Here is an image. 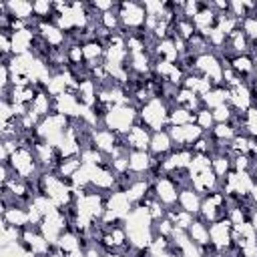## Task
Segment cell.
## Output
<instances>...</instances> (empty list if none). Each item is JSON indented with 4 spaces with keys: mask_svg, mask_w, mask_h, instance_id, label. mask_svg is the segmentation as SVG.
Instances as JSON below:
<instances>
[{
    "mask_svg": "<svg viewBox=\"0 0 257 257\" xmlns=\"http://www.w3.org/2000/svg\"><path fill=\"white\" fill-rule=\"evenodd\" d=\"M169 110L171 106L163 98H151L139 108V122L145 124L151 133L167 131L169 126Z\"/></svg>",
    "mask_w": 257,
    "mask_h": 257,
    "instance_id": "1",
    "label": "cell"
},
{
    "mask_svg": "<svg viewBox=\"0 0 257 257\" xmlns=\"http://www.w3.org/2000/svg\"><path fill=\"white\" fill-rule=\"evenodd\" d=\"M137 122H139V108L135 104H116V106H110V110L106 112L102 126L124 137L128 128Z\"/></svg>",
    "mask_w": 257,
    "mask_h": 257,
    "instance_id": "2",
    "label": "cell"
},
{
    "mask_svg": "<svg viewBox=\"0 0 257 257\" xmlns=\"http://www.w3.org/2000/svg\"><path fill=\"white\" fill-rule=\"evenodd\" d=\"M116 12L120 16V24L122 30L126 32H139L145 30V20H147V12L143 2H116Z\"/></svg>",
    "mask_w": 257,
    "mask_h": 257,
    "instance_id": "3",
    "label": "cell"
},
{
    "mask_svg": "<svg viewBox=\"0 0 257 257\" xmlns=\"http://www.w3.org/2000/svg\"><path fill=\"white\" fill-rule=\"evenodd\" d=\"M153 191L155 197L167 207V209H175L177 207V199H179V191L181 187L167 175H161L155 183H153Z\"/></svg>",
    "mask_w": 257,
    "mask_h": 257,
    "instance_id": "4",
    "label": "cell"
},
{
    "mask_svg": "<svg viewBox=\"0 0 257 257\" xmlns=\"http://www.w3.org/2000/svg\"><path fill=\"white\" fill-rule=\"evenodd\" d=\"M231 231H233V225L231 221L225 217L221 221H215V223H209V239H211V245L217 249V251H229L233 247V241H231Z\"/></svg>",
    "mask_w": 257,
    "mask_h": 257,
    "instance_id": "5",
    "label": "cell"
},
{
    "mask_svg": "<svg viewBox=\"0 0 257 257\" xmlns=\"http://www.w3.org/2000/svg\"><path fill=\"white\" fill-rule=\"evenodd\" d=\"M36 32L50 48H66L68 44V36L52 20H36Z\"/></svg>",
    "mask_w": 257,
    "mask_h": 257,
    "instance_id": "6",
    "label": "cell"
},
{
    "mask_svg": "<svg viewBox=\"0 0 257 257\" xmlns=\"http://www.w3.org/2000/svg\"><path fill=\"white\" fill-rule=\"evenodd\" d=\"M167 133L173 139L175 147H191L197 139H201L205 135V131L201 126H197L195 122L185 124V126H173V124H169L167 126Z\"/></svg>",
    "mask_w": 257,
    "mask_h": 257,
    "instance_id": "7",
    "label": "cell"
},
{
    "mask_svg": "<svg viewBox=\"0 0 257 257\" xmlns=\"http://www.w3.org/2000/svg\"><path fill=\"white\" fill-rule=\"evenodd\" d=\"M82 108H84V104L78 100V96L74 92H64L62 96L54 98V112L64 114L70 120H78L82 114Z\"/></svg>",
    "mask_w": 257,
    "mask_h": 257,
    "instance_id": "8",
    "label": "cell"
},
{
    "mask_svg": "<svg viewBox=\"0 0 257 257\" xmlns=\"http://www.w3.org/2000/svg\"><path fill=\"white\" fill-rule=\"evenodd\" d=\"M116 175L112 173L110 167H94L92 169V179H90V189L108 195L110 191L116 189Z\"/></svg>",
    "mask_w": 257,
    "mask_h": 257,
    "instance_id": "9",
    "label": "cell"
},
{
    "mask_svg": "<svg viewBox=\"0 0 257 257\" xmlns=\"http://www.w3.org/2000/svg\"><path fill=\"white\" fill-rule=\"evenodd\" d=\"M151 137H153V133H151L145 124L137 122V124H133V126L128 128V133H126L122 139H124V143H126V147H128L131 151H149Z\"/></svg>",
    "mask_w": 257,
    "mask_h": 257,
    "instance_id": "10",
    "label": "cell"
},
{
    "mask_svg": "<svg viewBox=\"0 0 257 257\" xmlns=\"http://www.w3.org/2000/svg\"><path fill=\"white\" fill-rule=\"evenodd\" d=\"M118 143H120V135H116V133H112L104 126L92 131V147L98 149L106 157H110V153L118 147Z\"/></svg>",
    "mask_w": 257,
    "mask_h": 257,
    "instance_id": "11",
    "label": "cell"
},
{
    "mask_svg": "<svg viewBox=\"0 0 257 257\" xmlns=\"http://www.w3.org/2000/svg\"><path fill=\"white\" fill-rule=\"evenodd\" d=\"M219 183H221V179L213 173V169H207V171H203V173L191 175V187H193L201 197H205V195H209V193H213V191H219Z\"/></svg>",
    "mask_w": 257,
    "mask_h": 257,
    "instance_id": "12",
    "label": "cell"
},
{
    "mask_svg": "<svg viewBox=\"0 0 257 257\" xmlns=\"http://www.w3.org/2000/svg\"><path fill=\"white\" fill-rule=\"evenodd\" d=\"M104 207L108 209V211H112V213H116L122 221L128 217V213L133 211V203L128 201V197L124 195V191H118V189H114V191H110L106 197H104Z\"/></svg>",
    "mask_w": 257,
    "mask_h": 257,
    "instance_id": "13",
    "label": "cell"
},
{
    "mask_svg": "<svg viewBox=\"0 0 257 257\" xmlns=\"http://www.w3.org/2000/svg\"><path fill=\"white\" fill-rule=\"evenodd\" d=\"M229 104L233 106L235 112H247L253 106V94H251V88L247 82H243L235 88H229Z\"/></svg>",
    "mask_w": 257,
    "mask_h": 257,
    "instance_id": "14",
    "label": "cell"
},
{
    "mask_svg": "<svg viewBox=\"0 0 257 257\" xmlns=\"http://www.w3.org/2000/svg\"><path fill=\"white\" fill-rule=\"evenodd\" d=\"M153 165V155L149 151H128V173L137 177H147Z\"/></svg>",
    "mask_w": 257,
    "mask_h": 257,
    "instance_id": "15",
    "label": "cell"
},
{
    "mask_svg": "<svg viewBox=\"0 0 257 257\" xmlns=\"http://www.w3.org/2000/svg\"><path fill=\"white\" fill-rule=\"evenodd\" d=\"M173 151H175V143H173V139L169 137L167 131L153 133V137H151V145H149V153H151L153 157L163 159V157L171 155Z\"/></svg>",
    "mask_w": 257,
    "mask_h": 257,
    "instance_id": "16",
    "label": "cell"
},
{
    "mask_svg": "<svg viewBox=\"0 0 257 257\" xmlns=\"http://www.w3.org/2000/svg\"><path fill=\"white\" fill-rule=\"evenodd\" d=\"M203 205V197L193 189V187H183L179 191V199H177V207L183 211H189L193 215H199Z\"/></svg>",
    "mask_w": 257,
    "mask_h": 257,
    "instance_id": "17",
    "label": "cell"
},
{
    "mask_svg": "<svg viewBox=\"0 0 257 257\" xmlns=\"http://www.w3.org/2000/svg\"><path fill=\"white\" fill-rule=\"evenodd\" d=\"M28 207V205H26ZM24 205H10L6 209H2V221L12 225V227H18V229H24L30 225V219H28V209Z\"/></svg>",
    "mask_w": 257,
    "mask_h": 257,
    "instance_id": "18",
    "label": "cell"
},
{
    "mask_svg": "<svg viewBox=\"0 0 257 257\" xmlns=\"http://www.w3.org/2000/svg\"><path fill=\"white\" fill-rule=\"evenodd\" d=\"M215 24H217V12L211 8L209 2H205V6H203V8L199 10V14L193 18V26H195V30H197L199 34L207 36V32H209L211 28H215Z\"/></svg>",
    "mask_w": 257,
    "mask_h": 257,
    "instance_id": "19",
    "label": "cell"
},
{
    "mask_svg": "<svg viewBox=\"0 0 257 257\" xmlns=\"http://www.w3.org/2000/svg\"><path fill=\"white\" fill-rule=\"evenodd\" d=\"M229 66L247 82L253 74H255V66H253V56L251 54H235V56H225Z\"/></svg>",
    "mask_w": 257,
    "mask_h": 257,
    "instance_id": "20",
    "label": "cell"
},
{
    "mask_svg": "<svg viewBox=\"0 0 257 257\" xmlns=\"http://www.w3.org/2000/svg\"><path fill=\"white\" fill-rule=\"evenodd\" d=\"M191 241L197 245V247H207L211 245V239H209V223L205 219H201L199 215L195 217V221L191 223V227L187 229Z\"/></svg>",
    "mask_w": 257,
    "mask_h": 257,
    "instance_id": "21",
    "label": "cell"
},
{
    "mask_svg": "<svg viewBox=\"0 0 257 257\" xmlns=\"http://www.w3.org/2000/svg\"><path fill=\"white\" fill-rule=\"evenodd\" d=\"M6 8H8V14L12 18H18V20H24V22H34L36 20L34 18V6L28 0H8Z\"/></svg>",
    "mask_w": 257,
    "mask_h": 257,
    "instance_id": "22",
    "label": "cell"
},
{
    "mask_svg": "<svg viewBox=\"0 0 257 257\" xmlns=\"http://www.w3.org/2000/svg\"><path fill=\"white\" fill-rule=\"evenodd\" d=\"M151 187H153V183L149 181V177H147V179H135V181L124 189V195L128 197V201H131L133 205H141V203L145 201V197L151 193Z\"/></svg>",
    "mask_w": 257,
    "mask_h": 257,
    "instance_id": "23",
    "label": "cell"
},
{
    "mask_svg": "<svg viewBox=\"0 0 257 257\" xmlns=\"http://www.w3.org/2000/svg\"><path fill=\"white\" fill-rule=\"evenodd\" d=\"M30 110L34 114H38L40 118H44V116L54 112V98L44 88H38V92H36V96H34V100L30 104Z\"/></svg>",
    "mask_w": 257,
    "mask_h": 257,
    "instance_id": "24",
    "label": "cell"
},
{
    "mask_svg": "<svg viewBox=\"0 0 257 257\" xmlns=\"http://www.w3.org/2000/svg\"><path fill=\"white\" fill-rule=\"evenodd\" d=\"M96 92H98V86L96 82L88 76V78H82L80 84H78V90H76V96L78 100L84 104V106H94L98 100H96Z\"/></svg>",
    "mask_w": 257,
    "mask_h": 257,
    "instance_id": "25",
    "label": "cell"
},
{
    "mask_svg": "<svg viewBox=\"0 0 257 257\" xmlns=\"http://www.w3.org/2000/svg\"><path fill=\"white\" fill-rule=\"evenodd\" d=\"M201 100H203V106L211 108V110L221 106V104H229V88L227 86H215L205 96H201Z\"/></svg>",
    "mask_w": 257,
    "mask_h": 257,
    "instance_id": "26",
    "label": "cell"
},
{
    "mask_svg": "<svg viewBox=\"0 0 257 257\" xmlns=\"http://www.w3.org/2000/svg\"><path fill=\"white\" fill-rule=\"evenodd\" d=\"M44 90H46L52 98H58V96H62L64 92H68V78H66V74H64V72H54V74L50 76V80L46 82Z\"/></svg>",
    "mask_w": 257,
    "mask_h": 257,
    "instance_id": "27",
    "label": "cell"
},
{
    "mask_svg": "<svg viewBox=\"0 0 257 257\" xmlns=\"http://www.w3.org/2000/svg\"><path fill=\"white\" fill-rule=\"evenodd\" d=\"M191 122H195V112H191L189 108L179 106V104L171 106V110H169V124L185 126V124H191Z\"/></svg>",
    "mask_w": 257,
    "mask_h": 257,
    "instance_id": "28",
    "label": "cell"
},
{
    "mask_svg": "<svg viewBox=\"0 0 257 257\" xmlns=\"http://www.w3.org/2000/svg\"><path fill=\"white\" fill-rule=\"evenodd\" d=\"M82 167V161H80V155L78 157H70V159H60V163H58V167H56V175L60 177V179H70L78 169Z\"/></svg>",
    "mask_w": 257,
    "mask_h": 257,
    "instance_id": "29",
    "label": "cell"
},
{
    "mask_svg": "<svg viewBox=\"0 0 257 257\" xmlns=\"http://www.w3.org/2000/svg\"><path fill=\"white\" fill-rule=\"evenodd\" d=\"M167 217L173 221V225L177 227V229H189L191 227V223L195 221V217L197 215H193V213H189V211H183V209H179V207H175V209H169L167 211Z\"/></svg>",
    "mask_w": 257,
    "mask_h": 257,
    "instance_id": "30",
    "label": "cell"
},
{
    "mask_svg": "<svg viewBox=\"0 0 257 257\" xmlns=\"http://www.w3.org/2000/svg\"><path fill=\"white\" fill-rule=\"evenodd\" d=\"M215 141H223V143H231L239 133L235 131V126L231 124V122H219V124H215L213 128H211V133H209Z\"/></svg>",
    "mask_w": 257,
    "mask_h": 257,
    "instance_id": "31",
    "label": "cell"
},
{
    "mask_svg": "<svg viewBox=\"0 0 257 257\" xmlns=\"http://www.w3.org/2000/svg\"><path fill=\"white\" fill-rule=\"evenodd\" d=\"M231 159L229 155H213L211 157V169L219 179H225V175L231 171Z\"/></svg>",
    "mask_w": 257,
    "mask_h": 257,
    "instance_id": "32",
    "label": "cell"
},
{
    "mask_svg": "<svg viewBox=\"0 0 257 257\" xmlns=\"http://www.w3.org/2000/svg\"><path fill=\"white\" fill-rule=\"evenodd\" d=\"M34 18L36 20H52L54 16V2L50 0H34Z\"/></svg>",
    "mask_w": 257,
    "mask_h": 257,
    "instance_id": "33",
    "label": "cell"
},
{
    "mask_svg": "<svg viewBox=\"0 0 257 257\" xmlns=\"http://www.w3.org/2000/svg\"><path fill=\"white\" fill-rule=\"evenodd\" d=\"M243 133L251 139H257V106L255 104L247 112H243Z\"/></svg>",
    "mask_w": 257,
    "mask_h": 257,
    "instance_id": "34",
    "label": "cell"
},
{
    "mask_svg": "<svg viewBox=\"0 0 257 257\" xmlns=\"http://www.w3.org/2000/svg\"><path fill=\"white\" fill-rule=\"evenodd\" d=\"M100 24H102L106 30H110V32L122 30V24H120V16H118V12H116V6H114L112 10L100 14Z\"/></svg>",
    "mask_w": 257,
    "mask_h": 257,
    "instance_id": "35",
    "label": "cell"
},
{
    "mask_svg": "<svg viewBox=\"0 0 257 257\" xmlns=\"http://www.w3.org/2000/svg\"><path fill=\"white\" fill-rule=\"evenodd\" d=\"M195 124L197 126H201L205 133H211V128L215 126V118H213V112H211V108H201V110H197L195 112Z\"/></svg>",
    "mask_w": 257,
    "mask_h": 257,
    "instance_id": "36",
    "label": "cell"
},
{
    "mask_svg": "<svg viewBox=\"0 0 257 257\" xmlns=\"http://www.w3.org/2000/svg\"><path fill=\"white\" fill-rule=\"evenodd\" d=\"M211 112H213L215 124H219V122H231V118H233V114H235V110H233L231 104H221V106L213 108Z\"/></svg>",
    "mask_w": 257,
    "mask_h": 257,
    "instance_id": "37",
    "label": "cell"
},
{
    "mask_svg": "<svg viewBox=\"0 0 257 257\" xmlns=\"http://www.w3.org/2000/svg\"><path fill=\"white\" fill-rule=\"evenodd\" d=\"M173 231H175V225H173V221H171L169 217H163V219H159V221L153 223V233H155V235L171 237Z\"/></svg>",
    "mask_w": 257,
    "mask_h": 257,
    "instance_id": "38",
    "label": "cell"
},
{
    "mask_svg": "<svg viewBox=\"0 0 257 257\" xmlns=\"http://www.w3.org/2000/svg\"><path fill=\"white\" fill-rule=\"evenodd\" d=\"M241 30H243V34H245L249 40H257V14L247 16V18L241 22Z\"/></svg>",
    "mask_w": 257,
    "mask_h": 257,
    "instance_id": "39",
    "label": "cell"
},
{
    "mask_svg": "<svg viewBox=\"0 0 257 257\" xmlns=\"http://www.w3.org/2000/svg\"><path fill=\"white\" fill-rule=\"evenodd\" d=\"M205 6V2H197V0H187L185 2V6H183V14L181 16H185V18H189V20H193L197 14H199V10Z\"/></svg>",
    "mask_w": 257,
    "mask_h": 257,
    "instance_id": "40",
    "label": "cell"
},
{
    "mask_svg": "<svg viewBox=\"0 0 257 257\" xmlns=\"http://www.w3.org/2000/svg\"><path fill=\"white\" fill-rule=\"evenodd\" d=\"M0 52H2V60L12 56V40H10V32H2L0 30Z\"/></svg>",
    "mask_w": 257,
    "mask_h": 257,
    "instance_id": "41",
    "label": "cell"
},
{
    "mask_svg": "<svg viewBox=\"0 0 257 257\" xmlns=\"http://www.w3.org/2000/svg\"><path fill=\"white\" fill-rule=\"evenodd\" d=\"M249 197H251V201L257 205V181H255V185H253V189H251V195H249Z\"/></svg>",
    "mask_w": 257,
    "mask_h": 257,
    "instance_id": "42",
    "label": "cell"
},
{
    "mask_svg": "<svg viewBox=\"0 0 257 257\" xmlns=\"http://www.w3.org/2000/svg\"><path fill=\"white\" fill-rule=\"evenodd\" d=\"M251 173H253V177L257 179V161H255V165H253V169H251Z\"/></svg>",
    "mask_w": 257,
    "mask_h": 257,
    "instance_id": "43",
    "label": "cell"
},
{
    "mask_svg": "<svg viewBox=\"0 0 257 257\" xmlns=\"http://www.w3.org/2000/svg\"><path fill=\"white\" fill-rule=\"evenodd\" d=\"M253 66H255V72H257V54H253Z\"/></svg>",
    "mask_w": 257,
    "mask_h": 257,
    "instance_id": "44",
    "label": "cell"
},
{
    "mask_svg": "<svg viewBox=\"0 0 257 257\" xmlns=\"http://www.w3.org/2000/svg\"><path fill=\"white\" fill-rule=\"evenodd\" d=\"M253 78H255V82H257V72H255V76H253Z\"/></svg>",
    "mask_w": 257,
    "mask_h": 257,
    "instance_id": "45",
    "label": "cell"
}]
</instances>
